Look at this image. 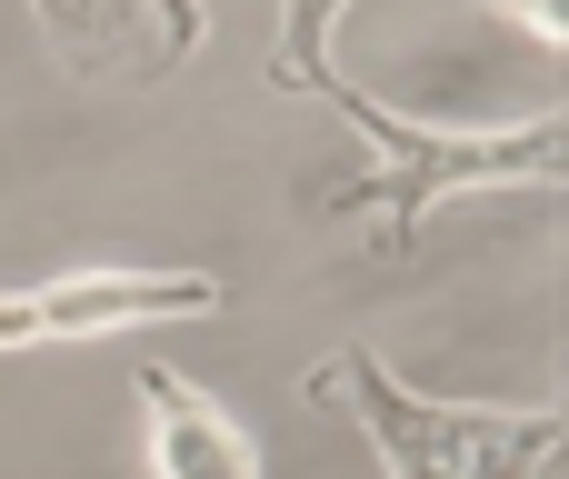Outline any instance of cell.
Listing matches in <instances>:
<instances>
[{
	"mask_svg": "<svg viewBox=\"0 0 569 479\" xmlns=\"http://www.w3.org/2000/svg\"><path fill=\"white\" fill-rule=\"evenodd\" d=\"M360 140H370V170L350 180V190H330V210H370L380 230V250L400 260L410 240H420V220L440 210V200H460V190H560V110H540V120H520V130H450V120H400L390 100H370V90H350V80H330L320 90Z\"/></svg>",
	"mask_w": 569,
	"mask_h": 479,
	"instance_id": "1",
	"label": "cell"
},
{
	"mask_svg": "<svg viewBox=\"0 0 569 479\" xmlns=\"http://www.w3.org/2000/svg\"><path fill=\"white\" fill-rule=\"evenodd\" d=\"M310 400L350 410L360 440L380 450L390 479H540L569 440V410H500V400H440V390H410L380 350H330L310 380Z\"/></svg>",
	"mask_w": 569,
	"mask_h": 479,
	"instance_id": "2",
	"label": "cell"
},
{
	"mask_svg": "<svg viewBox=\"0 0 569 479\" xmlns=\"http://www.w3.org/2000/svg\"><path fill=\"white\" fill-rule=\"evenodd\" d=\"M230 290L210 270H60L0 290V350H70V340H120L160 320H210Z\"/></svg>",
	"mask_w": 569,
	"mask_h": 479,
	"instance_id": "3",
	"label": "cell"
},
{
	"mask_svg": "<svg viewBox=\"0 0 569 479\" xmlns=\"http://www.w3.org/2000/svg\"><path fill=\"white\" fill-rule=\"evenodd\" d=\"M30 20L80 80H160L210 30L200 0H30Z\"/></svg>",
	"mask_w": 569,
	"mask_h": 479,
	"instance_id": "4",
	"label": "cell"
},
{
	"mask_svg": "<svg viewBox=\"0 0 569 479\" xmlns=\"http://www.w3.org/2000/svg\"><path fill=\"white\" fill-rule=\"evenodd\" d=\"M140 450H150V479H260V440L200 390L180 380L170 360H140Z\"/></svg>",
	"mask_w": 569,
	"mask_h": 479,
	"instance_id": "5",
	"label": "cell"
},
{
	"mask_svg": "<svg viewBox=\"0 0 569 479\" xmlns=\"http://www.w3.org/2000/svg\"><path fill=\"white\" fill-rule=\"evenodd\" d=\"M340 10L350 0H280V40H270V80L280 90H300V100H320L340 70H330V30H340Z\"/></svg>",
	"mask_w": 569,
	"mask_h": 479,
	"instance_id": "6",
	"label": "cell"
},
{
	"mask_svg": "<svg viewBox=\"0 0 569 479\" xmlns=\"http://www.w3.org/2000/svg\"><path fill=\"white\" fill-rule=\"evenodd\" d=\"M500 20H510V30H530L540 50H560V0H500Z\"/></svg>",
	"mask_w": 569,
	"mask_h": 479,
	"instance_id": "7",
	"label": "cell"
}]
</instances>
